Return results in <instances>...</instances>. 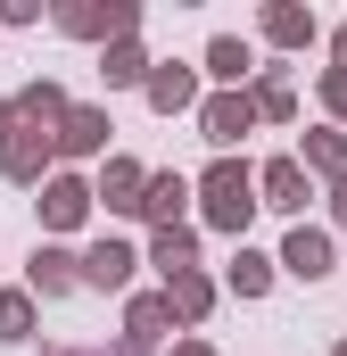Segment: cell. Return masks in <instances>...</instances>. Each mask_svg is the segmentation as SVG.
I'll use <instances>...</instances> for the list:
<instances>
[{
    "mask_svg": "<svg viewBox=\"0 0 347 356\" xmlns=\"http://www.w3.org/2000/svg\"><path fill=\"white\" fill-rule=\"evenodd\" d=\"M198 199H207V224L215 232H248V216H257V175L240 166V158H215L207 166V182H198Z\"/></svg>",
    "mask_w": 347,
    "mask_h": 356,
    "instance_id": "6da1fadb",
    "label": "cell"
},
{
    "mask_svg": "<svg viewBox=\"0 0 347 356\" xmlns=\"http://www.w3.org/2000/svg\"><path fill=\"white\" fill-rule=\"evenodd\" d=\"M248 124H257V91H215V99L198 108V133H207L215 149H232Z\"/></svg>",
    "mask_w": 347,
    "mask_h": 356,
    "instance_id": "7a4b0ae2",
    "label": "cell"
},
{
    "mask_svg": "<svg viewBox=\"0 0 347 356\" xmlns=\"http://www.w3.org/2000/svg\"><path fill=\"white\" fill-rule=\"evenodd\" d=\"M50 158H58V133L17 124V141L0 149V175H8V182H42V175H50Z\"/></svg>",
    "mask_w": 347,
    "mask_h": 356,
    "instance_id": "3957f363",
    "label": "cell"
},
{
    "mask_svg": "<svg viewBox=\"0 0 347 356\" xmlns=\"http://www.w3.org/2000/svg\"><path fill=\"white\" fill-rule=\"evenodd\" d=\"M91 199H99L91 182H75V175H50V182H42V224H50V232H75V224L91 216Z\"/></svg>",
    "mask_w": 347,
    "mask_h": 356,
    "instance_id": "277c9868",
    "label": "cell"
},
{
    "mask_svg": "<svg viewBox=\"0 0 347 356\" xmlns=\"http://www.w3.org/2000/svg\"><path fill=\"white\" fill-rule=\"evenodd\" d=\"M257 199L281 207V216H306V199H314V191H306V166H298V158H273L257 175Z\"/></svg>",
    "mask_w": 347,
    "mask_h": 356,
    "instance_id": "5b68a950",
    "label": "cell"
},
{
    "mask_svg": "<svg viewBox=\"0 0 347 356\" xmlns=\"http://www.w3.org/2000/svg\"><path fill=\"white\" fill-rule=\"evenodd\" d=\"M166 323H174L166 290H158V298H133V315H124V356H149L158 340H166Z\"/></svg>",
    "mask_w": 347,
    "mask_h": 356,
    "instance_id": "8992f818",
    "label": "cell"
},
{
    "mask_svg": "<svg viewBox=\"0 0 347 356\" xmlns=\"http://www.w3.org/2000/svg\"><path fill=\"white\" fill-rule=\"evenodd\" d=\"M133 266H141V257H133L124 241H91V249H83V290H124Z\"/></svg>",
    "mask_w": 347,
    "mask_h": 356,
    "instance_id": "52a82bcc",
    "label": "cell"
},
{
    "mask_svg": "<svg viewBox=\"0 0 347 356\" xmlns=\"http://www.w3.org/2000/svg\"><path fill=\"white\" fill-rule=\"evenodd\" d=\"M58 25H67V33H91V42H99V33L124 42V33L141 25V8H133V0H108V8H58Z\"/></svg>",
    "mask_w": 347,
    "mask_h": 356,
    "instance_id": "ba28073f",
    "label": "cell"
},
{
    "mask_svg": "<svg viewBox=\"0 0 347 356\" xmlns=\"http://www.w3.org/2000/svg\"><path fill=\"white\" fill-rule=\"evenodd\" d=\"M281 266L298 273V282H323V273H331V232H314V224H298V232L281 241Z\"/></svg>",
    "mask_w": 347,
    "mask_h": 356,
    "instance_id": "9c48e42d",
    "label": "cell"
},
{
    "mask_svg": "<svg viewBox=\"0 0 347 356\" xmlns=\"http://www.w3.org/2000/svg\"><path fill=\"white\" fill-rule=\"evenodd\" d=\"M149 108H158V116H174V108H207V99H198V75H190V67H149Z\"/></svg>",
    "mask_w": 347,
    "mask_h": 356,
    "instance_id": "30bf717a",
    "label": "cell"
},
{
    "mask_svg": "<svg viewBox=\"0 0 347 356\" xmlns=\"http://www.w3.org/2000/svg\"><path fill=\"white\" fill-rule=\"evenodd\" d=\"M141 191H149V175H141L133 158H108V175H99V199H108L116 216H141Z\"/></svg>",
    "mask_w": 347,
    "mask_h": 356,
    "instance_id": "8fae6325",
    "label": "cell"
},
{
    "mask_svg": "<svg viewBox=\"0 0 347 356\" xmlns=\"http://www.w3.org/2000/svg\"><path fill=\"white\" fill-rule=\"evenodd\" d=\"M33 298H58V290H75L83 282V257H67V249H33Z\"/></svg>",
    "mask_w": 347,
    "mask_h": 356,
    "instance_id": "7c38bea8",
    "label": "cell"
},
{
    "mask_svg": "<svg viewBox=\"0 0 347 356\" xmlns=\"http://www.w3.org/2000/svg\"><path fill=\"white\" fill-rule=\"evenodd\" d=\"M182 199H190V182H182V175H149V191H141V216H149L158 232H174V224H182Z\"/></svg>",
    "mask_w": 347,
    "mask_h": 356,
    "instance_id": "4fadbf2b",
    "label": "cell"
},
{
    "mask_svg": "<svg viewBox=\"0 0 347 356\" xmlns=\"http://www.w3.org/2000/svg\"><path fill=\"white\" fill-rule=\"evenodd\" d=\"M58 149H67V158L108 149V116H99V108H67V124H58Z\"/></svg>",
    "mask_w": 347,
    "mask_h": 356,
    "instance_id": "5bb4252c",
    "label": "cell"
},
{
    "mask_svg": "<svg viewBox=\"0 0 347 356\" xmlns=\"http://www.w3.org/2000/svg\"><path fill=\"white\" fill-rule=\"evenodd\" d=\"M149 266L166 273H198V232H190V224H174V232H158V249H149Z\"/></svg>",
    "mask_w": 347,
    "mask_h": 356,
    "instance_id": "9a60e30c",
    "label": "cell"
},
{
    "mask_svg": "<svg viewBox=\"0 0 347 356\" xmlns=\"http://www.w3.org/2000/svg\"><path fill=\"white\" fill-rule=\"evenodd\" d=\"M17 124H42V133L67 124V91H58V83H25V91H17Z\"/></svg>",
    "mask_w": 347,
    "mask_h": 356,
    "instance_id": "2e32d148",
    "label": "cell"
},
{
    "mask_svg": "<svg viewBox=\"0 0 347 356\" xmlns=\"http://www.w3.org/2000/svg\"><path fill=\"white\" fill-rule=\"evenodd\" d=\"M264 33H273L281 50H306V42H314V8H289V0H273V8H264Z\"/></svg>",
    "mask_w": 347,
    "mask_h": 356,
    "instance_id": "e0dca14e",
    "label": "cell"
},
{
    "mask_svg": "<svg viewBox=\"0 0 347 356\" xmlns=\"http://www.w3.org/2000/svg\"><path fill=\"white\" fill-rule=\"evenodd\" d=\"M166 298H174V323H198V315L215 307V282H207V273H174Z\"/></svg>",
    "mask_w": 347,
    "mask_h": 356,
    "instance_id": "ac0fdd59",
    "label": "cell"
},
{
    "mask_svg": "<svg viewBox=\"0 0 347 356\" xmlns=\"http://www.w3.org/2000/svg\"><path fill=\"white\" fill-rule=\"evenodd\" d=\"M99 75H108V83H149L141 42H133V33H124V42H108V50H99Z\"/></svg>",
    "mask_w": 347,
    "mask_h": 356,
    "instance_id": "d6986e66",
    "label": "cell"
},
{
    "mask_svg": "<svg viewBox=\"0 0 347 356\" xmlns=\"http://www.w3.org/2000/svg\"><path fill=\"white\" fill-rule=\"evenodd\" d=\"M306 166H314V175H331V182L347 175V133H339V124H323V133H306Z\"/></svg>",
    "mask_w": 347,
    "mask_h": 356,
    "instance_id": "ffe728a7",
    "label": "cell"
},
{
    "mask_svg": "<svg viewBox=\"0 0 347 356\" xmlns=\"http://www.w3.org/2000/svg\"><path fill=\"white\" fill-rule=\"evenodd\" d=\"M248 67H257V58H248V42H232V33H223V42H207V75H215V83L240 91V75H248Z\"/></svg>",
    "mask_w": 347,
    "mask_h": 356,
    "instance_id": "44dd1931",
    "label": "cell"
},
{
    "mask_svg": "<svg viewBox=\"0 0 347 356\" xmlns=\"http://www.w3.org/2000/svg\"><path fill=\"white\" fill-rule=\"evenodd\" d=\"M273 266H281V257L240 249V257H232V290H240V298H264V290H273Z\"/></svg>",
    "mask_w": 347,
    "mask_h": 356,
    "instance_id": "7402d4cb",
    "label": "cell"
},
{
    "mask_svg": "<svg viewBox=\"0 0 347 356\" xmlns=\"http://www.w3.org/2000/svg\"><path fill=\"white\" fill-rule=\"evenodd\" d=\"M33 332V298L25 290H0V340H25Z\"/></svg>",
    "mask_w": 347,
    "mask_h": 356,
    "instance_id": "603a6c76",
    "label": "cell"
},
{
    "mask_svg": "<svg viewBox=\"0 0 347 356\" xmlns=\"http://www.w3.org/2000/svg\"><path fill=\"white\" fill-rule=\"evenodd\" d=\"M289 108H298L289 83H281V75H264V83H257V116H289Z\"/></svg>",
    "mask_w": 347,
    "mask_h": 356,
    "instance_id": "cb8c5ba5",
    "label": "cell"
},
{
    "mask_svg": "<svg viewBox=\"0 0 347 356\" xmlns=\"http://www.w3.org/2000/svg\"><path fill=\"white\" fill-rule=\"evenodd\" d=\"M323 99H331V116H347V67H331V75H323Z\"/></svg>",
    "mask_w": 347,
    "mask_h": 356,
    "instance_id": "d4e9b609",
    "label": "cell"
},
{
    "mask_svg": "<svg viewBox=\"0 0 347 356\" xmlns=\"http://www.w3.org/2000/svg\"><path fill=\"white\" fill-rule=\"evenodd\" d=\"M17 141V99H0V149Z\"/></svg>",
    "mask_w": 347,
    "mask_h": 356,
    "instance_id": "484cf974",
    "label": "cell"
},
{
    "mask_svg": "<svg viewBox=\"0 0 347 356\" xmlns=\"http://www.w3.org/2000/svg\"><path fill=\"white\" fill-rule=\"evenodd\" d=\"M331 216H339V224H347V175L331 182Z\"/></svg>",
    "mask_w": 347,
    "mask_h": 356,
    "instance_id": "4316f807",
    "label": "cell"
},
{
    "mask_svg": "<svg viewBox=\"0 0 347 356\" xmlns=\"http://www.w3.org/2000/svg\"><path fill=\"white\" fill-rule=\"evenodd\" d=\"M174 356H215V348H207V340H182V348H174Z\"/></svg>",
    "mask_w": 347,
    "mask_h": 356,
    "instance_id": "83f0119b",
    "label": "cell"
},
{
    "mask_svg": "<svg viewBox=\"0 0 347 356\" xmlns=\"http://www.w3.org/2000/svg\"><path fill=\"white\" fill-rule=\"evenodd\" d=\"M339 67H347V25H339Z\"/></svg>",
    "mask_w": 347,
    "mask_h": 356,
    "instance_id": "f1b7e54d",
    "label": "cell"
},
{
    "mask_svg": "<svg viewBox=\"0 0 347 356\" xmlns=\"http://www.w3.org/2000/svg\"><path fill=\"white\" fill-rule=\"evenodd\" d=\"M331 356H347V340H339V348H331Z\"/></svg>",
    "mask_w": 347,
    "mask_h": 356,
    "instance_id": "f546056e",
    "label": "cell"
}]
</instances>
